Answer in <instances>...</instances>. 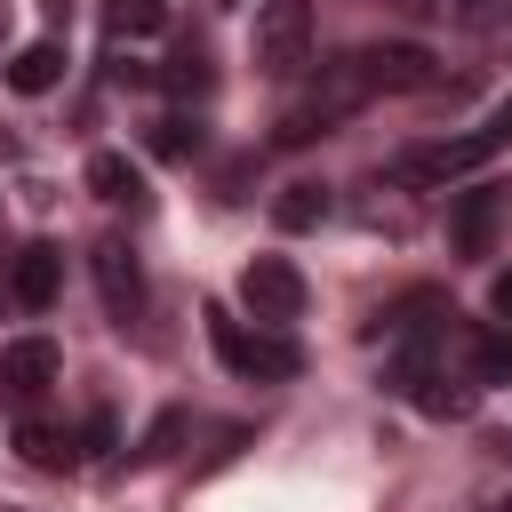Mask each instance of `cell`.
Listing matches in <instances>:
<instances>
[{"mask_svg": "<svg viewBox=\"0 0 512 512\" xmlns=\"http://www.w3.org/2000/svg\"><path fill=\"white\" fill-rule=\"evenodd\" d=\"M360 104H368V80H360V64H352V56H336V64H320V80H312V88H304V96H296V104L280 112L272 144H288V152H296V144L328 136L336 120H352Z\"/></svg>", "mask_w": 512, "mask_h": 512, "instance_id": "cell-1", "label": "cell"}, {"mask_svg": "<svg viewBox=\"0 0 512 512\" xmlns=\"http://www.w3.org/2000/svg\"><path fill=\"white\" fill-rule=\"evenodd\" d=\"M208 344H216V360L232 368V376H256V384H288L296 368H304V352L272 328V320H232V312H208Z\"/></svg>", "mask_w": 512, "mask_h": 512, "instance_id": "cell-2", "label": "cell"}, {"mask_svg": "<svg viewBox=\"0 0 512 512\" xmlns=\"http://www.w3.org/2000/svg\"><path fill=\"white\" fill-rule=\"evenodd\" d=\"M248 48H256V72L264 80H296L312 64V0H264Z\"/></svg>", "mask_w": 512, "mask_h": 512, "instance_id": "cell-3", "label": "cell"}, {"mask_svg": "<svg viewBox=\"0 0 512 512\" xmlns=\"http://www.w3.org/2000/svg\"><path fill=\"white\" fill-rule=\"evenodd\" d=\"M504 144L488 136V128H472V136H440V144H408L400 160H392V184H448V176H464V168H480V160H496Z\"/></svg>", "mask_w": 512, "mask_h": 512, "instance_id": "cell-4", "label": "cell"}, {"mask_svg": "<svg viewBox=\"0 0 512 512\" xmlns=\"http://www.w3.org/2000/svg\"><path fill=\"white\" fill-rule=\"evenodd\" d=\"M240 296H248V312H256V320L288 328V320L304 312V272H296L288 256H256V264L240 272Z\"/></svg>", "mask_w": 512, "mask_h": 512, "instance_id": "cell-5", "label": "cell"}, {"mask_svg": "<svg viewBox=\"0 0 512 512\" xmlns=\"http://www.w3.org/2000/svg\"><path fill=\"white\" fill-rule=\"evenodd\" d=\"M48 384H56V344H48V336H16V344H0V408L24 416Z\"/></svg>", "mask_w": 512, "mask_h": 512, "instance_id": "cell-6", "label": "cell"}, {"mask_svg": "<svg viewBox=\"0 0 512 512\" xmlns=\"http://www.w3.org/2000/svg\"><path fill=\"white\" fill-rule=\"evenodd\" d=\"M352 64H360L368 96H408V88H432V80H440V72H432V56H424V48H408V40L352 48Z\"/></svg>", "mask_w": 512, "mask_h": 512, "instance_id": "cell-7", "label": "cell"}, {"mask_svg": "<svg viewBox=\"0 0 512 512\" xmlns=\"http://www.w3.org/2000/svg\"><path fill=\"white\" fill-rule=\"evenodd\" d=\"M504 216H512V192H496V184L456 192V208H448V240H456V256H488L496 232H504Z\"/></svg>", "mask_w": 512, "mask_h": 512, "instance_id": "cell-8", "label": "cell"}, {"mask_svg": "<svg viewBox=\"0 0 512 512\" xmlns=\"http://www.w3.org/2000/svg\"><path fill=\"white\" fill-rule=\"evenodd\" d=\"M96 288H104V312L112 320H136L144 312V264H136V248L128 240H96Z\"/></svg>", "mask_w": 512, "mask_h": 512, "instance_id": "cell-9", "label": "cell"}, {"mask_svg": "<svg viewBox=\"0 0 512 512\" xmlns=\"http://www.w3.org/2000/svg\"><path fill=\"white\" fill-rule=\"evenodd\" d=\"M56 288H64V256H56L48 240H32V248L8 264V296H16L24 312H48V304H56Z\"/></svg>", "mask_w": 512, "mask_h": 512, "instance_id": "cell-10", "label": "cell"}, {"mask_svg": "<svg viewBox=\"0 0 512 512\" xmlns=\"http://www.w3.org/2000/svg\"><path fill=\"white\" fill-rule=\"evenodd\" d=\"M56 80H64V48H56V40L16 48V64H8V88H16V96H48Z\"/></svg>", "mask_w": 512, "mask_h": 512, "instance_id": "cell-11", "label": "cell"}, {"mask_svg": "<svg viewBox=\"0 0 512 512\" xmlns=\"http://www.w3.org/2000/svg\"><path fill=\"white\" fill-rule=\"evenodd\" d=\"M16 448H24V464H32V472H72V464H80V448H72L64 432H48V424H32V416L16 424Z\"/></svg>", "mask_w": 512, "mask_h": 512, "instance_id": "cell-12", "label": "cell"}, {"mask_svg": "<svg viewBox=\"0 0 512 512\" xmlns=\"http://www.w3.org/2000/svg\"><path fill=\"white\" fill-rule=\"evenodd\" d=\"M88 184H96V200H128V208L144 200V176H136L128 152H96V160H88Z\"/></svg>", "mask_w": 512, "mask_h": 512, "instance_id": "cell-13", "label": "cell"}, {"mask_svg": "<svg viewBox=\"0 0 512 512\" xmlns=\"http://www.w3.org/2000/svg\"><path fill=\"white\" fill-rule=\"evenodd\" d=\"M272 216H280V232H312V224L328 216V184H288V192L272 200Z\"/></svg>", "mask_w": 512, "mask_h": 512, "instance_id": "cell-14", "label": "cell"}, {"mask_svg": "<svg viewBox=\"0 0 512 512\" xmlns=\"http://www.w3.org/2000/svg\"><path fill=\"white\" fill-rule=\"evenodd\" d=\"M160 80H168V96H208V80H216V72H208V56H200V48H184V56H168V64H160Z\"/></svg>", "mask_w": 512, "mask_h": 512, "instance_id": "cell-15", "label": "cell"}, {"mask_svg": "<svg viewBox=\"0 0 512 512\" xmlns=\"http://www.w3.org/2000/svg\"><path fill=\"white\" fill-rule=\"evenodd\" d=\"M152 144H160L168 160H184V152H200V128H192V120H160V128H152Z\"/></svg>", "mask_w": 512, "mask_h": 512, "instance_id": "cell-16", "label": "cell"}, {"mask_svg": "<svg viewBox=\"0 0 512 512\" xmlns=\"http://www.w3.org/2000/svg\"><path fill=\"white\" fill-rule=\"evenodd\" d=\"M160 24V0H112V32H152Z\"/></svg>", "mask_w": 512, "mask_h": 512, "instance_id": "cell-17", "label": "cell"}, {"mask_svg": "<svg viewBox=\"0 0 512 512\" xmlns=\"http://www.w3.org/2000/svg\"><path fill=\"white\" fill-rule=\"evenodd\" d=\"M176 432H184V416H160V424H152V440H144V464H152V456H168V448H176Z\"/></svg>", "mask_w": 512, "mask_h": 512, "instance_id": "cell-18", "label": "cell"}, {"mask_svg": "<svg viewBox=\"0 0 512 512\" xmlns=\"http://www.w3.org/2000/svg\"><path fill=\"white\" fill-rule=\"evenodd\" d=\"M416 8H456V16H496L504 0H416Z\"/></svg>", "mask_w": 512, "mask_h": 512, "instance_id": "cell-19", "label": "cell"}, {"mask_svg": "<svg viewBox=\"0 0 512 512\" xmlns=\"http://www.w3.org/2000/svg\"><path fill=\"white\" fill-rule=\"evenodd\" d=\"M488 304H496V320L512 328V272H496V288H488Z\"/></svg>", "mask_w": 512, "mask_h": 512, "instance_id": "cell-20", "label": "cell"}, {"mask_svg": "<svg viewBox=\"0 0 512 512\" xmlns=\"http://www.w3.org/2000/svg\"><path fill=\"white\" fill-rule=\"evenodd\" d=\"M488 136H496V144H512V96H504V104L488 112Z\"/></svg>", "mask_w": 512, "mask_h": 512, "instance_id": "cell-21", "label": "cell"}, {"mask_svg": "<svg viewBox=\"0 0 512 512\" xmlns=\"http://www.w3.org/2000/svg\"><path fill=\"white\" fill-rule=\"evenodd\" d=\"M504 512H512V504H504Z\"/></svg>", "mask_w": 512, "mask_h": 512, "instance_id": "cell-22", "label": "cell"}]
</instances>
